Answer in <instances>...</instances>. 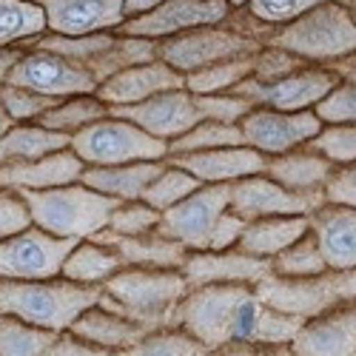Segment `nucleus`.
Here are the masks:
<instances>
[{"label":"nucleus","instance_id":"nucleus-13","mask_svg":"<svg viewBox=\"0 0 356 356\" xmlns=\"http://www.w3.org/2000/svg\"><path fill=\"white\" fill-rule=\"evenodd\" d=\"M6 86L32 88V92L51 100H66L77 95H97L100 83L80 63H72L66 57H57L40 49H29L12 69Z\"/></svg>","mask_w":356,"mask_h":356},{"label":"nucleus","instance_id":"nucleus-24","mask_svg":"<svg viewBox=\"0 0 356 356\" xmlns=\"http://www.w3.org/2000/svg\"><path fill=\"white\" fill-rule=\"evenodd\" d=\"M334 168L337 165L328 157H322L311 145H305V148H296V152H288L280 157H268L265 177H271L274 183H280L282 188L293 194H322Z\"/></svg>","mask_w":356,"mask_h":356},{"label":"nucleus","instance_id":"nucleus-17","mask_svg":"<svg viewBox=\"0 0 356 356\" xmlns=\"http://www.w3.org/2000/svg\"><path fill=\"white\" fill-rule=\"evenodd\" d=\"M180 274L186 277L188 288H205V285H251V288H257L271 274V262L243 254L240 248L191 251L183 262Z\"/></svg>","mask_w":356,"mask_h":356},{"label":"nucleus","instance_id":"nucleus-29","mask_svg":"<svg viewBox=\"0 0 356 356\" xmlns=\"http://www.w3.org/2000/svg\"><path fill=\"white\" fill-rule=\"evenodd\" d=\"M63 148H72L69 134L49 131L40 123H15L0 137V165L35 163L54 152H63Z\"/></svg>","mask_w":356,"mask_h":356},{"label":"nucleus","instance_id":"nucleus-33","mask_svg":"<svg viewBox=\"0 0 356 356\" xmlns=\"http://www.w3.org/2000/svg\"><path fill=\"white\" fill-rule=\"evenodd\" d=\"M108 106L97 97V95H77V97H66L60 100L51 111H46L40 117V126L57 134H69L74 137L77 131H83L86 126H92L103 117H108Z\"/></svg>","mask_w":356,"mask_h":356},{"label":"nucleus","instance_id":"nucleus-49","mask_svg":"<svg viewBox=\"0 0 356 356\" xmlns=\"http://www.w3.org/2000/svg\"><path fill=\"white\" fill-rule=\"evenodd\" d=\"M325 202L356 209V163L334 168L328 186H325Z\"/></svg>","mask_w":356,"mask_h":356},{"label":"nucleus","instance_id":"nucleus-15","mask_svg":"<svg viewBox=\"0 0 356 356\" xmlns=\"http://www.w3.org/2000/svg\"><path fill=\"white\" fill-rule=\"evenodd\" d=\"M325 205L322 194H293L274 183L271 177L254 174L231 186L228 211L240 220H265V217H311L316 209Z\"/></svg>","mask_w":356,"mask_h":356},{"label":"nucleus","instance_id":"nucleus-22","mask_svg":"<svg viewBox=\"0 0 356 356\" xmlns=\"http://www.w3.org/2000/svg\"><path fill=\"white\" fill-rule=\"evenodd\" d=\"M311 231L331 271H356V209L325 202L311 214Z\"/></svg>","mask_w":356,"mask_h":356},{"label":"nucleus","instance_id":"nucleus-31","mask_svg":"<svg viewBox=\"0 0 356 356\" xmlns=\"http://www.w3.org/2000/svg\"><path fill=\"white\" fill-rule=\"evenodd\" d=\"M49 32L40 0H0V49H17Z\"/></svg>","mask_w":356,"mask_h":356},{"label":"nucleus","instance_id":"nucleus-18","mask_svg":"<svg viewBox=\"0 0 356 356\" xmlns=\"http://www.w3.org/2000/svg\"><path fill=\"white\" fill-rule=\"evenodd\" d=\"M51 35L86 38L117 32L126 23L123 0H40Z\"/></svg>","mask_w":356,"mask_h":356},{"label":"nucleus","instance_id":"nucleus-39","mask_svg":"<svg viewBox=\"0 0 356 356\" xmlns=\"http://www.w3.org/2000/svg\"><path fill=\"white\" fill-rule=\"evenodd\" d=\"M165 163H168V160H165ZM200 188H202V183L197 180L194 174H188V171H183V168H177V165L168 163L157 180L145 188L143 202H148L152 209H157L160 214H165L168 209H174V205L183 202L186 197L197 194Z\"/></svg>","mask_w":356,"mask_h":356},{"label":"nucleus","instance_id":"nucleus-32","mask_svg":"<svg viewBox=\"0 0 356 356\" xmlns=\"http://www.w3.org/2000/svg\"><path fill=\"white\" fill-rule=\"evenodd\" d=\"M157 40H145V38H123V35H117L114 43L97 54L92 63H88L86 69L92 72V77L97 83H106L108 77L114 74H120L131 66H143V63H152V60H160L157 57Z\"/></svg>","mask_w":356,"mask_h":356},{"label":"nucleus","instance_id":"nucleus-12","mask_svg":"<svg viewBox=\"0 0 356 356\" xmlns=\"http://www.w3.org/2000/svg\"><path fill=\"white\" fill-rule=\"evenodd\" d=\"M342 77L331 66H308L277 83H259L254 77L243 80L231 95L248 100L254 108H277V111H308L314 108Z\"/></svg>","mask_w":356,"mask_h":356},{"label":"nucleus","instance_id":"nucleus-14","mask_svg":"<svg viewBox=\"0 0 356 356\" xmlns=\"http://www.w3.org/2000/svg\"><path fill=\"white\" fill-rule=\"evenodd\" d=\"M231 6L225 0H165L154 12L126 20L117 35L123 38H145V40H168L177 35L194 32L202 26H222L231 17Z\"/></svg>","mask_w":356,"mask_h":356},{"label":"nucleus","instance_id":"nucleus-26","mask_svg":"<svg viewBox=\"0 0 356 356\" xmlns=\"http://www.w3.org/2000/svg\"><path fill=\"white\" fill-rule=\"evenodd\" d=\"M168 163H129V165H92L83 171V186L95 188L106 197H114L120 202L143 200L145 188L152 186L157 177L163 174Z\"/></svg>","mask_w":356,"mask_h":356},{"label":"nucleus","instance_id":"nucleus-2","mask_svg":"<svg viewBox=\"0 0 356 356\" xmlns=\"http://www.w3.org/2000/svg\"><path fill=\"white\" fill-rule=\"evenodd\" d=\"M188 291L191 288L180 271L123 268L103 285L97 305L143 325L145 331H160L174 325L177 308Z\"/></svg>","mask_w":356,"mask_h":356},{"label":"nucleus","instance_id":"nucleus-11","mask_svg":"<svg viewBox=\"0 0 356 356\" xmlns=\"http://www.w3.org/2000/svg\"><path fill=\"white\" fill-rule=\"evenodd\" d=\"M325 129L314 108L308 111H277V108H251L243 123V143L265 157H280L296 148L311 145V140Z\"/></svg>","mask_w":356,"mask_h":356},{"label":"nucleus","instance_id":"nucleus-58","mask_svg":"<svg viewBox=\"0 0 356 356\" xmlns=\"http://www.w3.org/2000/svg\"><path fill=\"white\" fill-rule=\"evenodd\" d=\"M225 3H228L231 9H243V6H248V0H225Z\"/></svg>","mask_w":356,"mask_h":356},{"label":"nucleus","instance_id":"nucleus-28","mask_svg":"<svg viewBox=\"0 0 356 356\" xmlns=\"http://www.w3.org/2000/svg\"><path fill=\"white\" fill-rule=\"evenodd\" d=\"M311 231V217H265V220H251L243 228V236L236 248L243 254L259 257V259H274L285 248H291L296 240Z\"/></svg>","mask_w":356,"mask_h":356},{"label":"nucleus","instance_id":"nucleus-51","mask_svg":"<svg viewBox=\"0 0 356 356\" xmlns=\"http://www.w3.org/2000/svg\"><path fill=\"white\" fill-rule=\"evenodd\" d=\"M243 228H245V220H240L236 214L225 211V217L220 220V225L214 231L211 251H231V248H236V243H240V236H243Z\"/></svg>","mask_w":356,"mask_h":356},{"label":"nucleus","instance_id":"nucleus-54","mask_svg":"<svg viewBox=\"0 0 356 356\" xmlns=\"http://www.w3.org/2000/svg\"><path fill=\"white\" fill-rule=\"evenodd\" d=\"M163 3H165V0H123V12H126V20H131V17L154 12Z\"/></svg>","mask_w":356,"mask_h":356},{"label":"nucleus","instance_id":"nucleus-20","mask_svg":"<svg viewBox=\"0 0 356 356\" xmlns=\"http://www.w3.org/2000/svg\"><path fill=\"white\" fill-rule=\"evenodd\" d=\"M174 88H186V77L163 60H152L143 66H131L100 83L97 97L108 108H123V106H137L163 92H174Z\"/></svg>","mask_w":356,"mask_h":356},{"label":"nucleus","instance_id":"nucleus-16","mask_svg":"<svg viewBox=\"0 0 356 356\" xmlns=\"http://www.w3.org/2000/svg\"><path fill=\"white\" fill-rule=\"evenodd\" d=\"M108 114L123 117V120L134 123L145 134H152L163 143H171L177 137H183L188 129L202 123V114L194 103V95L186 88H174V92L154 95L137 106H123V108H111Z\"/></svg>","mask_w":356,"mask_h":356},{"label":"nucleus","instance_id":"nucleus-10","mask_svg":"<svg viewBox=\"0 0 356 356\" xmlns=\"http://www.w3.org/2000/svg\"><path fill=\"white\" fill-rule=\"evenodd\" d=\"M231 186H202L197 194L186 197L168 209L160 220V234L180 243L188 254L191 251H211L214 231L228 211Z\"/></svg>","mask_w":356,"mask_h":356},{"label":"nucleus","instance_id":"nucleus-44","mask_svg":"<svg viewBox=\"0 0 356 356\" xmlns=\"http://www.w3.org/2000/svg\"><path fill=\"white\" fill-rule=\"evenodd\" d=\"M311 148L328 157L337 168L356 163V123H339V126H325L314 140Z\"/></svg>","mask_w":356,"mask_h":356},{"label":"nucleus","instance_id":"nucleus-50","mask_svg":"<svg viewBox=\"0 0 356 356\" xmlns=\"http://www.w3.org/2000/svg\"><path fill=\"white\" fill-rule=\"evenodd\" d=\"M46 356H123V353H114V350H106V348H97V345H88V342L77 339L74 334H60Z\"/></svg>","mask_w":356,"mask_h":356},{"label":"nucleus","instance_id":"nucleus-4","mask_svg":"<svg viewBox=\"0 0 356 356\" xmlns=\"http://www.w3.org/2000/svg\"><path fill=\"white\" fill-rule=\"evenodd\" d=\"M32 211V222L60 240H92L108 228V220L120 200L106 197L83 183L49 188V191H20Z\"/></svg>","mask_w":356,"mask_h":356},{"label":"nucleus","instance_id":"nucleus-19","mask_svg":"<svg viewBox=\"0 0 356 356\" xmlns=\"http://www.w3.org/2000/svg\"><path fill=\"white\" fill-rule=\"evenodd\" d=\"M168 163L194 174L202 186H234L245 180V177L265 174L268 157L248 145H231V148H214V152L168 157Z\"/></svg>","mask_w":356,"mask_h":356},{"label":"nucleus","instance_id":"nucleus-1","mask_svg":"<svg viewBox=\"0 0 356 356\" xmlns=\"http://www.w3.org/2000/svg\"><path fill=\"white\" fill-rule=\"evenodd\" d=\"M174 325L214 350L222 345H291L302 319L268 308L251 285H205L188 291Z\"/></svg>","mask_w":356,"mask_h":356},{"label":"nucleus","instance_id":"nucleus-36","mask_svg":"<svg viewBox=\"0 0 356 356\" xmlns=\"http://www.w3.org/2000/svg\"><path fill=\"white\" fill-rule=\"evenodd\" d=\"M231 145H245L240 126H225L214 120H202L194 129H188L183 137L168 143V157L180 154H197V152H214V148H231Z\"/></svg>","mask_w":356,"mask_h":356},{"label":"nucleus","instance_id":"nucleus-56","mask_svg":"<svg viewBox=\"0 0 356 356\" xmlns=\"http://www.w3.org/2000/svg\"><path fill=\"white\" fill-rule=\"evenodd\" d=\"M12 126H15V123H12V117L3 111V106H0V137H3V134H6Z\"/></svg>","mask_w":356,"mask_h":356},{"label":"nucleus","instance_id":"nucleus-8","mask_svg":"<svg viewBox=\"0 0 356 356\" xmlns=\"http://www.w3.org/2000/svg\"><path fill=\"white\" fill-rule=\"evenodd\" d=\"M259 49H262V43L234 32V29H228L222 23V26H202V29H194V32L160 40L157 57L186 77L200 69H209V66H217L225 60H236V57H251Z\"/></svg>","mask_w":356,"mask_h":356},{"label":"nucleus","instance_id":"nucleus-47","mask_svg":"<svg viewBox=\"0 0 356 356\" xmlns=\"http://www.w3.org/2000/svg\"><path fill=\"white\" fill-rule=\"evenodd\" d=\"M202 120H214V123H225V126H240L243 117L254 108L248 100L236 97V95H202V97H194Z\"/></svg>","mask_w":356,"mask_h":356},{"label":"nucleus","instance_id":"nucleus-40","mask_svg":"<svg viewBox=\"0 0 356 356\" xmlns=\"http://www.w3.org/2000/svg\"><path fill=\"white\" fill-rule=\"evenodd\" d=\"M117 32H103V35H86V38H63V35H43L32 43V49L57 54V57H66L72 63L88 66L97 54H103L111 43H114Z\"/></svg>","mask_w":356,"mask_h":356},{"label":"nucleus","instance_id":"nucleus-27","mask_svg":"<svg viewBox=\"0 0 356 356\" xmlns=\"http://www.w3.org/2000/svg\"><path fill=\"white\" fill-rule=\"evenodd\" d=\"M69 334H74L77 339H83L88 345H97V348H106V350H114V353H126L148 331L143 328V325H137V322H131L120 314L95 305L72 325Z\"/></svg>","mask_w":356,"mask_h":356},{"label":"nucleus","instance_id":"nucleus-23","mask_svg":"<svg viewBox=\"0 0 356 356\" xmlns=\"http://www.w3.org/2000/svg\"><path fill=\"white\" fill-rule=\"evenodd\" d=\"M95 243L108 245L120 254V259L126 262V268H163V271H180L183 262L188 257V251L163 236L160 231L143 234V236H117L108 231H100L97 236H92Z\"/></svg>","mask_w":356,"mask_h":356},{"label":"nucleus","instance_id":"nucleus-7","mask_svg":"<svg viewBox=\"0 0 356 356\" xmlns=\"http://www.w3.org/2000/svg\"><path fill=\"white\" fill-rule=\"evenodd\" d=\"M72 152L92 165H129V163H160L168 160V143L145 134L123 117H103L72 137Z\"/></svg>","mask_w":356,"mask_h":356},{"label":"nucleus","instance_id":"nucleus-5","mask_svg":"<svg viewBox=\"0 0 356 356\" xmlns=\"http://www.w3.org/2000/svg\"><path fill=\"white\" fill-rule=\"evenodd\" d=\"M265 46L288 49L311 66H334L356 54V20L331 0L300 20L274 29Z\"/></svg>","mask_w":356,"mask_h":356},{"label":"nucleus","instance_id":"nucleus-43","mask_svg":"<svg viewBox=\"0 0 356 356\" xmlns=\"http://www.w3.org/2000/svg\"><path fill=\"white\" fill-rule=\"evenodd\" d=\"M325 3H331V0H248L245 12L265 26L280 29V26L300 20L302 15H308Z\"/></svg>","mask_w":356,"mask_h":356},{"label":"nucleus","instance_id":"nucleus-3","mask_svg":"<svg viewBox=\"0 0 356 356\" xmlns=\"http://www.w3.org/2000/svg\"><path fill=\"white\" fill-rule=\"evenodd\" d=\"M103 288H88L63 277L40 282H0V314L23 319L51 334H69L72 325L100 302Z\"/></svg>","mask_w":356,"mask_h":356},{"label":"nucleus","instance_id":"nucleus-9","mask_svg":"<svg viewBox=\"0 0 356 356\" xmlns=\"http://www.w3.org/2000/svg\"><path fill=\"white\" fill-rule=\"evenodd\" d=\"M74 245V240L51 236L38 225L9 236V240H0V282L57 280Z\"/></svg>","mask_w":356,"mask_h":356},{"label":"nucleus","instance_id":"nucleus-41","mask_svg":"<svg viewBox=\"0 0 356 356\" xmlns=\"http://www.w3.org/2000/svg\"><path fill=\"white\" fill-rule=\"evenodd\" d=\"M160 220H163V214L157 209H152V205L143 200H131V202L117 205L106 231L117 234V236H143V234L157 231Z\"/></svg>","mask_w":356,"mask_h":356},{"label":"nucleus","instance_id":"nucleus-6","mask_svg":"<svg viewBox=\"0 0 356 356\" xmlns=\"http://www.w3.org/2000/svg\"><path fill=\"white\" fill-rule=\"evenodd\" d=\"M254 291L268 308L305 322L345 305H356V271H325L302 280L268 274Z\"/></svg>","mask_w":356,"mask_h":356},{"label":"nucleus","instance_id":"nucleus-25","mask_svg":"<svg viewBox=\"0 0 356 356\" xmlns=\"http://www.w3.org/2000/svg\"><path fill=\"white\" fill-rule=\"evenodd\" d=\"M6 171V188L15 191H49V188H60L83 180L86 163L72 152H54L43 160L35 163H23V165H3Z\"/></svg>","mask_w":356,"mask_h":356},{"label":"nucleus","instance_id":"nucleus-35","mask_svg":"<svg viewBox=\"0 0 356 356\" xmlns=\"http://www.w3.org/2000/svg\"><path fill=\"white\" fill-rule=\"evenodd\" d=\"M60 334L0 314V356H46Z\"/></svg>","mask_w":356,"mask_h":356},{"label":"nucleus","instance_id":"nucleus-57","mask_svg":"<svg viewBox=\"0 0 356 356\" xmlns=\"http://www.w3.org/2000/svg\"><path fill=\"white\" fill-rule=\"evenodd\" d=\"M337 3H339L342 9H348V15L356 20V0H337Z\"/></svg>","mask_w":356,"mask_h":356},{"label":"nucleus","instance_id":"nucleus-42","mask_svg":"<svg viewBox=\"0 0 356 356\" xmlns=\"http://www.w3.org/2000/svg\"><path fill=\"white\" fill-rule=\"evenodd\" d=\"M60 100L43 97L32 88L20 86H0V106L12 117V123H38L46 111H51Z\"/></svg>","mask_w":356,"mask_h":356},{"label":"nucleus","instance_id":"nucleus-37","mask_svg":"<svg viewBox=\"0 0 356 356\" xmlns=\"http://www.w3.org/2000/svg\"><path fill=\"white\" fill-rule=\"evenodd\" d=\"M331 271L328 262H325V254L316 243L314 231H308L302 240H296L291 248H285L282 254H277L271 259V274L277 277H291V280H302V277H316Z\"/></svg>","mask_w":356,"mask_h":356},{"label":"nucleus","instance_id":"nucleus-34","mask_svg":"<svg viewBox=\"0 0 356 356\" xmlns=\"http://www.w3.org/2000/svg\"><path fill=\"white\" fill-rule=\"evenodd\" d=\"M254 74V54L251 57H236V60H225L209 69H200L194 74H186V92L194 97L202 95H228L234 92L243 80Z\"/></svg>","mask_w":356,"mask_h":356},{"label":"nucleus","instance_id":"nucleus-52","mask_svg":"<svg viewBox=\"0 0 356 356\" xmlns=\"http://www.w3.org/2000/svg\"><path fill=\"white\" fill-rule=\"evenodd\" d=\"M209 356H293L291 345H222Z\"/></svg>","mask_w":356,"mask_h":356},{"label":"nucleus","instance_id":"nucleus-30","mask_svg":"<svg viewBox=\"0 0 356 356\" xmlns=\"http://www.w3.org/2000/svg\"><path fill=\"white\" fill-rule=\"evenodd\" d=\"M126 268V262L120 259L114 248L100 245L95 240H83L72 248V254L63 262L60 277L77 285H88V288H103L114 274H120Z\"/></svg>","mask_w":356,"mask_h":356},{"label":"nucleus","instance_id":"nucleus-46","mask_svg":"<svg viewBox=\"0 0 356 356\" xmlns=\"http://www.w3.org/2000/svg\"><path fill=\"white\" fill-rule=\"evenodd\" d=\"M311 63L296 57L293 51L288 49H280V46H262L257 54H254V80L259 83H277L282 77H291L296 72L308 69Z\"/></svg>","mask_w":356,"mask_h":356},{"label":"nucleus","instance_id":"nucleus-53","mask_svg":"<svg viewBox=\"0 0 356 356\" xmlns=\"http://www.w3.org/2000/svg\"><path fill=\"white\" fill-rule=\"evenodd\" d=\"M20 57H23V49H0V86L9 83V74Z\"/></svg>","mask_w":356,"mask_h":356},{"label":"nucleus","instance_id":"nucleus-38","mask_svg":"<svg viewBox=\"0 0 356 356\" xmlns=\"http://www.w3.org/2000/svg\"><path fill=\"white\" fill-rule=\"evenodd\" d=\"M123 356H209L200 339L186 334L183 328H160V331H148L134 348H129Z\"/></svg>","mask_w":356,"mask_h":356},{"label":"nucleus","instance_id":"nucleus-21","mask_svg":"<svg viewBox=\"0 0 356 356\" xmlns=\"http://www.w3.org/2000/svg\"><path fill=\"white\" fill-rule=\"evenodd\" d=\"M293 356H356V305L305 319L291 339Z\"/></svg>","mask_w":356,"mask_h":356},{"label":"nucleus","instance_id":"nucleus-55","mask_svg":"<svg viewBox=\"0 0 356 356\" xmlns=\"http://www.w3.org/2000/svg\"><path fill=\"white\" fill-rule=\"evenodd\" d=\"M331 69H334L339 77H356V54L348 57V60H342V63H334Z\"/></svg>","mask_w":356,"mask_h":356},{"label":"nucleus","instance_id":"nucleus-48","mask_svg":"<svg viewBox=\"0 0 356 356\" xmlns=\"http://www.w3.org/2000/svg\"><path fill=\"white\" fill-rule=\"evenodd\" d=\"M32 225L35 222H32V211H29L26 197L15 188H0V240L17 236Z\"/></svg>","mask_w":356,"mask_h":356},{"label":"nucleus","instance_id":"nucleus-45","mask_svg":"<svg viewBox=\"0 0 356 356\" xmlns=\"http://www.w3.org/2000/svg\"><path fill=\"white\" fill-rule=\"evenodd\" d=\"M325 126L356 123V77H342L328 95L314 106Z\"/></svg>","mask_w":356,"mask_h":356}]
</instances>
